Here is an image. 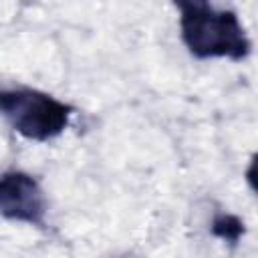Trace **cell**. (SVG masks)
I'll list each match as a JSON object with an SVG mask.
<instances>
[{"label":"cell","mask_w":258,"mask_h":258,"mask_svg":"<svg viewBox=\"0 0 258 258\" xmlns=\"http://www.w3.org/2000/svg\"><path fill=\"white\" fill-rule=\"evenodd\" d=\"M175 6L181 40L196 58L244 60L250 54L252 42L234 10L198 0L177 2Z\"/></svg>","instance_id":"6da1fadb"},{"label":"cell","mask_w":258,"mask_h":258,"mask_svg":"<svg viewBox=\"0 0 258 258\" xmlns=\"http://www.w3.org/2000/svg\"><path fill=\"white\" fill-rule=\"evenodd\" d=\"M75 107L30 87H0V115L30 141H50L71 123Z\"/></svg>","instance_id":"7a4b0ae2"},{"label":"cell","mask_w":258,"mask_h":258,"mask_svg":"<svg viewBox=\"0 0 258 258\" xmlns=\"http://www.w3.org/2000/svg\"><path fill=\"white\" fill-rule=\"evenodd\" d=\"M46 210V196L36 177L20 169L0 173V216L10 222L42 228Z\"/></svg>","instance_id":"3957f363"},{"label":"cell","mask_w":258,"mask_h":258,"mask_svg":"<svg viewBox=\"0 0 258 258\" xmlns=\"http://www.w3.org/2000/svg\"><path fill=\"white\" fill-rule=\"evenodd\" d=\"M210 232H212L216 238L224 240V242L238 244L240 238H242L244 232H246V226H244V222H242L238 216H234V214H218V216H214V220H212Z\"/></svg>","instance_id":"277c9868"}]
</instances>
